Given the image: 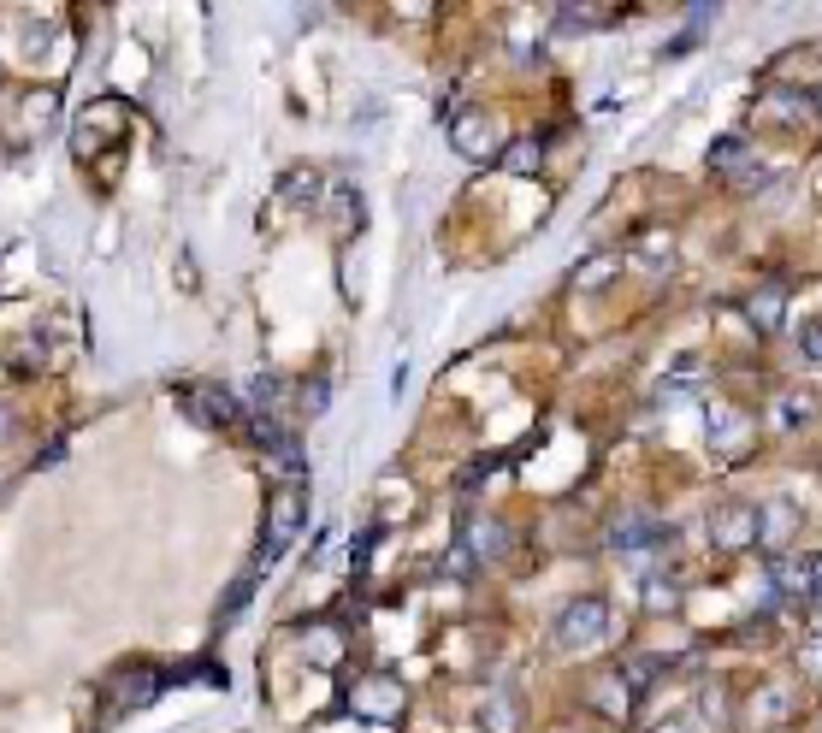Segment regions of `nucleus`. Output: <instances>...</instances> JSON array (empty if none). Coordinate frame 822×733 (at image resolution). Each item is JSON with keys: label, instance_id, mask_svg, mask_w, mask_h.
<instances>
[{"label": "nucleus", "instance_id": "22", "mask_svg": "<svg viewBox=\"0 0 822 733\" xmlns=\"http://www.w3.org/2000/svg\"><path fill=\"white\" fill-rule=\"evenodd\" d=\"M811 598H816V616H822V556H811Z\"/></svg>", "mask_w": 822, "mask_h": 733}, {"label": "nucleus", "instance_id": "3", "mask_svg": "<svg viewBox=\"0 0 822 733\" xmlns=\"http://www.w3.org/2000/svg\"><path fill=\"white\" fill-rule=\"evenodd\" d=\"M758 538V509H740L728 503L722 515H716V544H728V551H740V544Z\"/></svg>", "mask_w": 822, "mask_h": 733}, {"label": "nucleus", "instance_id": "15", "mask_svg": "<svg viewBox=\"0 0 822 733\" xmlns=\"http://www.w3.org/2000/svg\"><path fill=\"white\" fill-rule=\"evenodd\" d=\"M503 166H516V172H539V143H533V136L516 143V155H503Z\"/></svg>", "mask_w": 822, "mask_h": 733}, {"label": "nucleus", "instance_id": "17", "mask_svg": "<svg viewBox=\"0 0 822 733\" xmlns=\"http://www.w3.org/2000/svg\"><path fill=\"white\" fill-rule=\"evenodd\" d=\"M355 219H362V201H355V190H337V226L355 231Z\"/></svg>", "mask_w": 822, "mask_h": 733}, {"label": "nucleus", "instance_id": "10", "mask_svg": "<svg viewBox=\"0 0 822 733\" xmlns=\"http://www.w3.org/2000/svg\"><path fill=\"white\" fill-rule=\"evenodd\" d=\"M302 190H320V172H314V166H290V172H279V196L308 201Z\"/></svg>", "mask_w": 822, "mask_h": 733}, {"label": "nucleus", "instance_id": "1", "mask_svg": "<svg viewBox=\"0 0 822 733\" xmlns=\"http://www.w3.org/2000/svg\"><path fill=\"white\" fill-rule=\"evenodd\" d=\"M604 633H610L604 598H574V604L556 616V645H562V651H586V645H597Z\"/></svg>", "mask_w": 822, "mask_h": 733}, {"label": "nucleus", "instance_id": "14", "mask_svg": "<svg viewBox=\"0 0 822 733\" xmlns=\"http://www.w3.org/2000/svg\"><path fill=\"white\" fill-rule=\"evenodd\" d=\"M781 710H787V692H781V687H763L758 704H751V715H758V722H776Z\"/></svg>", "mask_w": 822, "mask_h": 733}, {"label": "nucleus", "instance_id": "23", "mask_svg": "<svg viewBox=\"0 0 822 733\" xmlns=\"http://www.w3.org/2000/svg\"><path fill=\"white\" fill-rule=\"evenodd\" d=\"M804 669H811V674H822V639H811V645H804Z\"/></svg>", "mask_w": 822, "mask_h": 733}, {"label": "nucleus", "instance_id": "20", "mask_svg": "<svg viewBox=\"0 0 822 733\" xmlns=\"http://www.w3.org/2000/svg\"><path fill=\"white\" fill-rule=\"evenodd\" d=\"M474 538H479V551H503V533H498V521H479V526H474Z\"/></svg>", "mask_w": 822, "mask_h": 733}, {"label": "nucleus", "instance_id": "19", "mask_svg": "<svg viewBox=\"0 0 822 733\" xmlns=\"http://www.w3.org/2000/svg\"><path fill=\"white\" fill-rule=\"evenodd\" d=\"M645 604H651V609H675V586H663V579H645Z\"/></svg>", "mask_w": 822, "mask_h": 733}, {"label": "nucleus", "instance_id": "21", "mask_svg": "<svg viewBox=\"0 0 822 733\" xmlns=\"http://www.w3.org/2000/svg\"><path fill=\"white\" fill-rule=\"evenodd\" d=\"M468 568H474V551H461V544H456V551L444 556V574H456V579H461V574H468Z\"/></svg>", "mask_w": 822, "mask_h": 733}, {"label": "nucleus", "instance_id": "24", "mask_svg": "<svg viewBox=\"0 0 822 733\" xmlns=\"http://www.w3.org/2000/svg\"><path fill=\"white\" fill-rule=\"evenodd\" d=\"M663 733H698L693 722H669V727H663Z\"/></svg>", "mask_w": 822, "mask_h": 733}, {"label": "nucleus", "instance_id": "2", "mask_svg": "<svg viewBox=\"0 0 822 733\" xmlns=\"http://www.w3.org/2000/svg\"><path fill=\"white\" fill-rule=\"evenodd\" d=\"M302 515H308V498H302V485H284L279 498H272V509H267L261 562H267V556H284V551H290V538L302 533Z\"/></svg>", "mask_w": 822, "mask_h": 733}, {"label": "nucleus", "instance_id": "16", "mask_svg": "<svg viewBox=\"0 0 822 733\" xmlns=\"http://www.w3.org/2000/svg\"><path fill=\"white\" fill-rule=\"evenodd\" d=\"M610 272H615V261H610V254H592V261L574 272V284H597V279H610Z\"/></svg>", "mask_w": 822, "mask_h": 733}, {"label": "nucleus", "instance_id": "12", "mask_svg": "<svg viewBox=\"0 0 822 733\" xmlns=\"http://www.w3.org/2000/svg\"><path fill=\"white\" fill-rule=\"evenodd\" d=\"M456 143H468V155H486V148H491L486 118H461V125H456Z\"/></svg>", "mask_w": 822, "mask_h": 733}, {"label": "nucleus", "instance_id": "18", "mask_svg": "<svg viewBox=\"0 0 822 733\" xmlns=\"http://www.w3.org/2000/svg\"><path fill=\"white\" fill-rule=\"evenodd\" d=\"M799 349L811 355V362H822V320H804V332H799Z\"/></svg>", "mask_w": 822, "mask_h": 733}, {"label": "nucleus", "instance_id": "9", "mask_svg": "<svg viewBox=\"0 0 822 733\" xmlns=\"http://www.w3.org/2000/svg\"><path fill=\"white\" fill-rule=\"evenodd\" d=\"M249 402H254V408L284 402V379H279V373H254V379H249Z\"/></svg>", "mask_w": 822, "mask_h": 733}, {"label": "nucleus", "instance_id": "7", "mask_svg": "<svg viewBox=\"0 0 822 733\" xmlns=\"http://www.w3.org/2000/svg\"><path fill=\"white\" fill-rule=\"evenodd\" d=\"M610 544H615V551H639V544H663V533H657V526H645V521H622L610 533Z\"/></svg>", "mask_w": 822, "mask_h": 733}, {"label": "nucleus", "instance_id": "4", "mask_svg": "<svg viewBox=\"0 0 822 733\" xmlns=\"http://www.w3.org/2000/svg\"><path fill=\"white\" fill-rule=\"evenodd\" d=\"M710 426H716V450H722V455H733V450H740L746 438H751V420H740L728 402H716V408H710Z\"/></svg>", "mask_w": 822, "mask_h": 733}, {"label": "nucleus", "instance_id": "6", "mask_svg": "<svg viewBox=\"0 0 822 733\" xmlns=\"http://www.w3.org/2000/svg\"><path fill=\"white\" fill-rule=\"evenodd\" d=\"M758 521H763V538H769V544H781V538L799 526V509L787 503V498H776V503H763V509H758Z\"/></svg>", "mask_w": 822, "mask_h": 733}, {"label": "nucleus", "instance_id": "5", "mask_svg": "<svg viewBox=\"0 0 822 733\" xmlns=\"http://www.w3.org/2000/svg\"><path fill=\"white\" fill-rule=\"evenodd\" d=\"M184 408H190V415L196 420H231L237 415V397H226V390H219V385H208V390H196V397H184Z\"/></svg>", "mask_w": 822, "mask_h": 733}, {"label": "nucleus", "instance_id": "11", "mask_svg": "<svg viewBox=\"0 0 822 733\" xmlns=\"http://www.w3.org/2000/svg\"><path fill=\"white\" fill-rule=\"evenodd\" d=\"M486 733H521V715H516L509 698H491L486 704Z\"/></svg>", "mask_w": 822, "mask_h": 733}, {"label": "nucleus", "instance_id": "13", "mask_svg": "<svg viewBox=\"0 0 822 733\" xmlns=\"http://www.w3.org/2000/svg\"><path fill=\"white\" fill-rule=\"evenodd\" d=\"M811 420V397H781L776 402V426H804Z\"/></svg>", "mask_w": 822, "mask_h": 733}, {"label": "nucleus", "instance_id": "8", "mask_svg": "<svg viewBox=\"0 0 822 733\" xmlns=\"http://www.w3.org/2000/svg\"><path fill=\"white\" fill-rule=\"evenodd\" d=\"M751 326H758V332L781 326V290H758V296H751Z\"/></svg>", "mask_w": 822, "mask_h": 733}]
</instances>
